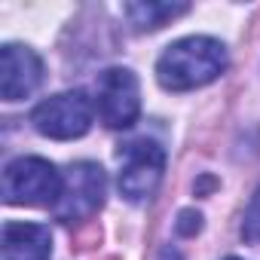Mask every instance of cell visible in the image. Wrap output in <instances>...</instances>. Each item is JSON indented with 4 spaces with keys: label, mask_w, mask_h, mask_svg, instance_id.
<instances>
[{
    "label": "cell",
    "mask_w": 260,
    "mask_h": 260,
    "mask_svg": "<svg viewBox=\"0 0 260 260\" xmlns=\"http://www.w3.org/2000/svg\"><path fill=\"white\" fill-rule=\"evenodd\" d=\"M226 46L214 37H184L156 61V80L169 92H190L214 83L226 71Z\"/></svg>",
    "instance_id": "obj_1"
},
{
    "label": "cell",
    "mask_w": 260,
    "mask_h": 260,
    "mask_svg": "<svg viewBox=\"0 0 260 260\" xmlns=\"http://www.w3.org/2000/svg\"><path fill=\"white\" fill-rule=\"evenodd\" d=\"M61 187L64 175L40 156H19L4 169V199L10 205H55Z\"/></svg>",
    "instance_id": "obj_2"
},
{
    "label": "cell",
    "mask_w": 260,
    "mask_h": 260,
    "mask_svg": "<svg viewBox=\"0 0 260 260\" xmlns=\"http://www.w3.org/2000/svg\"><path fill=\"white\" fill-rule=\"evenodd\" d=\"M166 172V150L150 141L138 138L119 147V193L128 202H144L156 193Z\"/></svg>",
    "instance_id": "obj_3"
},
{
    "label": "cell",
    "mask_w": 260,
    "mask_h": 260,
    "mask_svg": "<svg viewBox=\"0 0 260 260\" xmlns=\"http://www.w3.org/2000/svg\"><path fill=\"white\" fill-rule=\"evenodd\" d=\"M31 122L40 135L55 138V141L83 138L92 125V101L86 98L83 89L52 95V98H46L34 107Z\"/></svg>",
    "instance_id": "obj_4"
},
{
    "label": "cell",
    "mask_w": 260,
    "mask_h": 260,
    "mask_svg": "<svg viewBox=\"0 0 260 260\" xmlns=\"http://www.w3.org/2000/svg\"><path fill=\"white\" fill-rule=\"evenodd\" d=\"M95 107H98V119L107 128H128L141 113L138 77L128 68L101 71L95 83Z\"/></svg>",
    "instance_id": "obj_5"
},
{
    "label": "cell",
    "mask_w": 260,
    "mask_h": 260,
    "mask_svg": "<svg viewBox=\"0 0 260 260\" xmlns=\"http://www.w3.org/2000/svg\"><path fill=\"white\" fill-rule=\"evenodd\" d=\"M104 193H107L104 169L98 162H74L64 172V187H61V196L52 205V211L64 223L86 220L104 205Z\"/></svg>",
    "instance_id": "obj_6"
},
{
    "label": "cell",
    "mask_w": 260,
    "mask_h": 260,
    "mask_svg": "<svg viewBox=\"0 0 260 260\" xmlns=\"http://www.w3.org/2000/svg\"><path fill=\"white\" fill-rule=\"evenodd\" d=\"M43 83V61L31 46L7 43L0 49V95L7 101L28 98Z\"/></svg>",
    "instance_id": "obj_7"
},
{
    "label": "cell",
    "mask_w": 260,
    "mask_h": 260,
    "mask_svg": "<svg viewBox=\"0 0 260 260\" xmlns=\"http://www.w3.org/2000/svg\"><path fill=\"white\" fill-rule=\"evenodd\" d=\"M4 260H49L52 257V233L43 223L10 220L4 226Z\"/></svg>",
    "instance_id": "obj_8"
},
{
    "label": "cell",
    "mask_w": 260,
    "mask_h": 260,
    "mask_svg": "<svg viewBox=\"0 0 260 260\" xmlns=\"http://www.w3.org/2000/svg\"><path fill=\"white\" fill-rule=\"evenodd\" d=\"M190 13V4H159V0H147V4H125V16L135 25V31H153L162 28L166 22Z\"/></svg>",
    "instance_id": "obj_9"
},
{
    "label": "cell",
    "mask_w": 260,
    "mask_h": 260,
    "mask_svg": "<svg viewBox=\"0 0 260 260\" xmlns=\"http://www.w3.org/2000/svg\"><path fill=\"white\" fill-rule=\"evenodd\" d=\"M242 239L251 242V245H260V187L248 202V211H245V220H242Z\"/></svg>",
    "instance_id": "obj_10"
},
{
    "label": "cell",
    "mask_w": 260,
    "mask_h": 260,
    "mask_svg": "<svg viewBox=\"0 0 260 260\" xmlns=\"http://www.w3.org/2000/svg\"><path fill=\"white\" fill-rule=\"evenodd\" d=\"M202 217L196 214V211H181V220H178V233H184V236H190V233H196L202 223H199Z\"/></svg>",
    "instance_id": "obj_11"
},
{
    "label": "cell",
    "mask_w": 260,
    "mask_h": 260,
    "mask_svg": "<svg viewBox=\"0 0 260 260\" xmlns=\"http://www.w3.org/2000/svg\"><path fill=\"white\" fill-rule=\"evenodd\" d=\"M226 260H242V257H226Z\"/></svg>",
    "instance_id": "obj_12"
}]
</instances>
